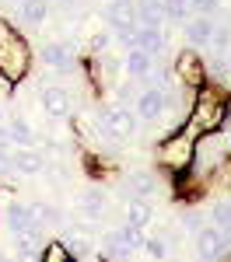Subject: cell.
I'll return each mask as SVG.
<instances>
[{"mask_svg":"<svg viewBox=\"0 0 231 262\" xmlns=\"http://www.w3.org/2000/svg\"><path fill=\"white\" fill-rule=\"evenodd\" d=\"M189 7H193L196 14H214V11L221 7V0H189Z\"/></svg>","mask_w":231,"mask_h":262,"instance_id":"obj_32","label":"cell"},{"mask_svg":"<svg viewBox=\"0 0 231 262\" xmlns=\"http://www.w3.org/2000/svg\"><path fill=\"white\" fill-rule=\"evenodd\" d=\"M224 119H228V105L217 98L214 91L200 88V98H196V105H193V116H189L193 129H196V133H210V129H217Z\"/></svg>","mask_w":231,"mask_h":262,"instance_id":"obj_2","label":"cell"},{"mask_svg":"<svg viewBox=\"0 0 231 262\" xmlns=\"http://www.w3.org/2000/svg\"><path fill=\"white\" fill-rule=\"evenodd\" d=\"M56 4H60V11H67V14H70V11H77V7H81L84 0H56Z\"/></svg>","mask_w":231,"mask_h":262,"instance_id":"obj_34","label":"cell"},{"mask_svg":"<svg viewBox=\"0 0 231 262\" xmlns=\"http://www.w3.org/2000/svg\"><path fill=\"white\" fill-rule=\"evenodd\" d=\"M224 60H228V70H231V49H228V53H224Z\"/></svg>","mask_w":231,"mask_h":262,"instance_id":"obj_36","label":"cell"},{"mask_svg":"<svg viewBox=\"0 0 231 262\" xmlns=\"http://www.w3.org/2000/svg\"><path fill=\"white\" fill-rule=\"evenodd\" d=\"M140 252H144L151 262H165L168 259V238H147Z\"/></svg>","mask_w":231,"mask_h":262,"instance_id":"obj_27","label":"cell"},{"mask_svg":"<svg viewBox=\"0 0 231 262\" xmlns=\"http://www.w3.org/2000/svg\"><path fill=\"white\" fill-rule=\"evenodd\" d=\"M105 25L112 28V32H119V28H133L137 18H133V0H109V7L102 11Z\"/></svg>","mask_w":231,"mask_h":262,"instance_id":"obj_9","label":"cell"},{"mask_svg":"<svg viewBox=\"0 0 231 262\" xmlns=\"http://www.w3.org/2000/svg\"><path fill=\"white\" fill-rule=\"evenodd\" d=\"M7 140L18 143V147H35V126L25 119V116H11V122H7Z\"/></svg>","mask_w":231,"mask_h":262,"instance_id":"obj_17","label":"cell"},{"mask_svg":"<svg viewBox=\"0 0 231 262\" xmlns=\"http://www.w3.org/2000/svg\"><path fill=\"white\" fill-rule=\"evenodd\" d=\"M133 49H144V53H161L165 49V28H137L133 35Z\"/></svg>","mask_w":231,"mask_h":262,"instance_id":"obj_19","label":"cell"},{"mask_svg":"<svg viewBox=\"0 0 231 262\" xmlns=\"http://www.w3.org/2000/svg\"><path fill=\"white\" fill-rule=\"evenodd\" d=\"M28 60H32V53H28L25 39L7 21H0V74L7 81H21L25 70H28Z\"/></svg>","mask_w":231,"mask_h":262,"instance_id":"obj_1","label":"cell"},{"mask_svg":"<svg viewBox=\"0 0 231 262\" xmlns=\"http://www.w3.org/2000/svg\"><path fill=\"white\" fill-rule=\"evenodd\" d=\"M130 255H133V248L119 238V231H105V234H102V259H109V262H130Z\"/></svg>","mask_w":231,"mask_h":262,"instance_id":"obj_15","label":"cell"},{"mask_svg":"<svg viewBox=\"0 0 231 262\" xmlns=\"http://www.w3.org/2000/svg\"><path fill=\"white\" fill-rule=\"evenodd\" d=\"M203 70H207V77H217V81L231 74V70H228V60H224L221 53H214V60H210V63H203Z\"/></svg>","mask_w":231,"mask_h":262,"instance_id":"obj_29","label":"cell"},{"mask_svg":"<svg viewBox=\"0 0 231 262\" xmlns=\"http://www.w3.org/2000/svg\"><path fill=\"white\" fill-rule=\"evenodd\" d=\"M161 161H165L168 168H186V164L193 161V140H186V137L168 140L165 147H161Z\"/></svg>","mask_w":231,"mask_h":262,"instance_id":"obj_13","label":"cell"},{"mask_svg":"<svg viewBox=\"0 0 231 262\" xmlns=\"http://www.w3.org/2000/svg\"><path fill=\"white\" fill-rule=\"evenodd\" d=\"M126 189H130L137 200H147V196H154L158 179H154L151 171H130V175H126Z\"/></svg>","mask_w":231,"mask_h":262,"instance_id":"obj_20","label":"cell"},{"mask_svg":"<svg viewBox=\"0 0 231 262\" xmlns=\"http://www.w3.org/2000/svg\"><path fill=\"white\" fill-rule=\"evenodd\" d=\"M39 105H42V112H46L49 119H63V116L70 112V95H67L63 88H42Z\"/></svg>","mask_w":231,"mask_h":262,"instance_id":"obj_12","label":"cell"},{"mask_svg":"<svg viewBox=\"0 0 231 262\" xmlns=\"http://www.w3.org/2000/svg\"><path fill=\"white\" fill-rule=\"evenodd\" d=\"M228 252H231V231L214 227V224L196 231V255H200V262H221Z\"/></svg>","mask_w":231,"mask_h":262,"instance_id":"obj_3","label":"cell"},{"mask_svg":"<svg viewBox=\"0 0 231 262\" xmlns=\"http://www.w3.org/2000/svg\"><path fill=\"white\" fill-rule=\"evenodd\" d=\"M39 262H70V252H67V245L63 242H49L42 248V259Z\"/></svg>","mask_w":231,"mask_h":262,"instance_id":"obj_28","label":"cell"},{"mask_svg":"<svg viewBox=\"0 0 231 262\" xmlns=\"http://www.w3.org/2000/svg\"><path fill=\"white\" fill-rule=\"evenodd\" d=\"M179 74L186 77V84L193 88H203L207 84V70H203V63L196 53H179Z\"/></svg>","mask_w":231,"mask_h":262,"instance_id":"obj_16","label":"cell"},{"mask_svg":"<svg viewBox=\"0 0 231 262\" xmlns=\"http://www.w3.org/2000/svg\"><path fill=\"white\" fill-rule=\"evenodd\" d=\"M210 46H214V53H221V56L231 49V18L217 21V28H214V35H210Z\"/></svg>","mask_w":231,"mask_h":262,"instance_id":"obj_24","label":"cell"},{"mask_svg":"<svg viewBox=\"0 0 231 262\" xmlns=\"http://www.w3.org/2000/svg\"><path fill=\"white\" fill-rule=\"evenodd\" d=\"M39 221L56 227V224H63V210H60V206H53V203H39Z\"/></svg>","mask_w":231,"mask_h":262,"instance_id":"obj_30","label":"cell"},{"mask_svg":"<svg viewBox=\"0 0 231 262\" xmlns=\"http://www.w3.org/2000/svg\"><path fill=\"white\" fill-rule=\"evenodd\" d=\"M0 262H18V259H7V255H0Z\"/></svg>","mask_w":231,"mask_h":262,"instance_id":"obj_37","label":"cell"},{"mask_svg":"<svg viewBox=\"0 0 231 262\" xmlns=\"http://www.w3.org/2000/svg\"><path fill=\"white\" fill-rule=\"evenodd\" d=\"M11 168L18 175H39V171H46V158H42V150H35V147H14Z\"/></svg>","mask_w":231,"mask_h":262,"instance_id":"obj_10","label":"cell"},{"mask_svg":"<svg viewBox=\"0 0 231 262\" xmlns=\"http://www.w3.org/2000/svg\"><path fill=\"white\" fill-rule=\"evenodd\" d=\"M4 227H7L11 234H18V231L39 227V224L32 221V210H28V203H21V200H7V203H4Z\"/></svg>","mask_w":231,"mask_h":262,"instance_id":"obj_8","label":"cell"},{"mask_svg":"<svg viewBox=\"0 0 231 262\" xmlns=\"http://www.w3.org/2000/svg\"><path fill=\"white\" fill-rule=\"evenodd\" d=\"M14 4H18V0H14Z\"/></svg>","mask_w":231,"mask_h":262,"instance_id":"obj_39","label":"cell"},{"mask_svg":"<svg viewBox=\"0 0 231 262\" xmlns=\"http://www.w3.org/2000/svg\"><path fill=\"white\" fill-rule=\"evenodd\" d=\"M53 0H18V14L25 25H46Z\"/></svg>","mask_w":231,"mask_h":262,"instance_id":"obj_18","label":"cell"},{"mask_svg":"<svg viewBox=\"0 0 231 262\" xmlns=\"http://www.w3.org/2000/svg\"><path fill=\"white\" fill-rule=\"evenodd\" d=\"M119 238H123L133 252H140V248H144V242H147L144 227H137V224H123V227H119Z\"/></svg>","mask_w":231,"mask_h":262,"instance_id":"obj_26","label":"cell"},{"mask_svg":"<svg viewBox=\"0 0 231 262\" xmlns=\"http://www.w3.org/2000/svg\"><path fill=\"white\" fill-rule=\"evenodd\" d=\"M154 221V210L147 200H130L126 203V224H137V227H147Z\"/></svg>","mask_w":231,"mask_h":262,"instance_id":"obj_21","label":"cell"},{"mask_svg":"<svg viewBox=\"0 0 231 262\" xmlns=\"http://www.w3.org/2000/svg\"><path fill=\"white\" fill-rule=\"evenodd\" d=\"M77 210H81V213H84V217H88L91 224H102V213H105V196H102V192H88V196L81 200V206H77Z\"/></svg>","mask_w":231,"mask_h":262,"instance_id":"obj_22","label":"cell"},{"mask_svg":"<svg viewBox=\"0 0 231 262\" xmlns=\"http://www.w3.org/2000/svg\"><path fill=\"white\" fill-rule=\"evenodd\" d=\"M42 63L53 67V70H60V74L74 70V63H77L74 46H67V42H46V46H42Z\"/></svg>","mask_w":231,"mask_h":262,"instance_id":"obj_7","label":"cell"},{"mask_svg":"<svg viewBox=\"0 0 231 262\" xmlns=\"http://www.w3.org/2000/svg\"><path fill=\"white\" fill-rule=\"evenodd\" d=\"M98 126H102V133H109V137L126 140V137L137 133V116L130 108H123V105H105L102 112H98Z\"/></svg>","mask_w":231,"mask_h":262,"instance_id":"obj_4","label":"cell"},{"mask_svg":"<svg viewBox=\"0 0 231 262\" xmlns=\"http://www.w3.org/2000/svg\"><path fill=\"white\" fill-rule=\"evenodd\" d=\"M67 252H70V259H84V255H91L95 252V242L88 238V234H67Z\"/></svg>","mask_w":231,"mask_h":262,"instance_id":"obj_23","label":"cell"},{"mask_svg":"<svg viewBox=\"0 0 231 262\" xmlns=\"http://www.w3.org/2000/svg\"><path fill=\"white\" fill-rule=\"evenodd\" d=\"M105 46H109V35H105V32L91 35V49H95V53H105Z\"/></svg>","mask_w":231,"mask_h":262,"instance_id":"obj_33","label":"cell"},{"mask_svg":"<svg viewBox=\"0 0 231 262\" xmlns=\"http://www.w3.org/2000/svg\"><path fill=\"white\" fill-rule=\"evenodd\" d=\"M123 70L130 74V77H151V74H154V56L144 53V49H126Z\"/></svg>","mask_w":231,"mask_h":262,"instance_id":"obj_14","label":"cell"},{"mask_svg":"<svg viewBox=\"0 0 231 262\" xmlns=\"http://www.w3.org/2000/svg\"><path fill=\"white\" fill-rule=\"evenodd\" d=\"M140 262H151V259H140Z\"/></svg>","mask_w":231,"mask_h":262,"instance_id":"obj_38","label":"cell"},{"mask_svg":"<svg viewBox=\"0 0 231 262\" xmlns=\"http://www.w3.org/2000/svg\"><path fill=\"white\" fill-rule=\"evenodd\" d=\"M0 140H7V126L4 122H0Z\"/></svg>","mask_w":231,"mask_h":262,"instance_id":"obj_35","label":"cell"},{"mask_svg":"<svg viewBox=\"0 0 231 262\" xmlns=\"http://www.w3.org/2000/svg\"><path fill=\"white\" fill-rule=\"evenodd\" d=\"M210 224L231 231V200H217L214 206H210Z\"/></svg>","mask_w":231,"mask_h":262,"instance_id":"obj_25","label":"cell"},{"mask_svg":"<svg viewBox=\"0 0 231 262\" xmlns=\"http://www.w3.org/2000/svg\"><path fill=\"white\" fill-rule=\"evenodd\" d=\"M161 116H165V88H147V91H140V98H137V119L158 122Z\"/></svg>","mask_w":231,"mask_h":262,"instance_id":"obj_6","label":"cell"},{"mask_svg":"<svg viewBox=\"0 0 231 262\" xmlns=\"http://www.w3.org/2000/svg\"><path fill=\"white\" fill-rule=\"evenodd\" d=\"M214 28H217V18H214V14H189V18L182 21V35H186V42L196 46V49L210 46Z\"/></svg>","mask_w":231,"mask_h":262,"instance_id":"obj_5","label":"cell"},{"mask_svg":"<svg viewBox=\"0 0 231 262\" xmlns=\"http://www.w3.org/2000/svg\"><path fill=\"white\" fill-rule=\"evenodd\" d=\"M179 221H182V231H193V234L200 231V213H196V210H182Z\"/></svg>","mask_w":231,"mask_h":262,"instance_id":"obj_31","label":"cell"},{"mask_svg":"<svg viewBox=\"0 0 231 262\" xmlns=\"http://www.w3.org/2000/svg\"><path fill=\"white\" fill-rule=\"evenodd\" d=\"M133 18H137V28H165V7L161 0H140L133 4Z\"/></svg>","mask_w":231,"mask_h":262,"instance_id":"obj_11","label":"cell"}]
</instances>
